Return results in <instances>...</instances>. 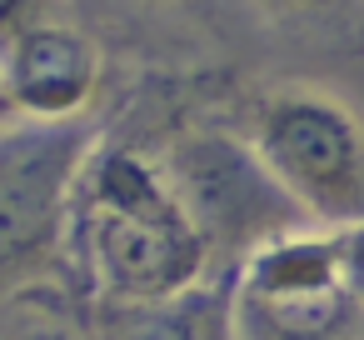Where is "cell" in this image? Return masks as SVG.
I'll use <instances>...</instances> for the list:
<instances>
[{
    "label": "cell",
    "mask_w": 364,
    "mask_h": 340,
    "mask_svg": "<svg viewBox=\"0 0 364 340\" xmlns=\"http://www.w3.org/2000/svg\"><path fill=\"white\" fill-rule=\"evenodd\" d=\"M339 230H344V280L364 300V220L359 225H339Z\"/></svg>",
    "instance_id": "9c48e42d"
},
{
    "label": "cell",
    "mask_w": 364,
    "mask_h": 340,
    "mask_svg": "<svg viewBox=\"0 0 364 340\" xmlns=\"http://www.w3.org/2000/svg\"><path fill=\"white\" fill-rule=\"evenodd\" d=\"M100 130L70 125H6L0 140V240L6 290L46 275H70V210L80 170Z\"/></svg>",
    "instance_id": "277c9868"
},
{
    "label": "cell",
    "mask_w": 364,
    "mask_h": 340,
    "mask_svg": "<svg viewBox=\"0 0 364 340\" xmlns=\"http://www.w3.org/2000/svg\"><path fill=\"white\" fill-rule=\"evenodd\" d=\"M70 270L90 300H160L225 275L165 160L130 135H100L80 170Z\"/></svg>",
    "instance_id": "6da1fadb"
},
{
    "label": "cell",
    "mask_w": 364,
    "mask_h": 340,
    "mask_svg": "<svg viewBox=\"0 0 364 340\" xmlns=\"http://www.w3.org/2000/svg\"><path fill=\"white\" fill-rule=\"evenodd\" d=\"M95 340H240L235 270L160 300H95Z\"/></svg>",
    "instance_id": "8992f818"
},
{
    "label": "cell",
    "mask_w": 364,
    "mask_h": 340,
    "mask_svg": "<svg viewBox=\"0 0 364 340\" xmlns=\"http://www.w3.org/2000/svg\"><path fill=\"white\" fill-rule=\"evenodd\" d=\"M314 225L364 220V110L319 81H269L230 120Z\"/></svg>",
    "instance_id": "7a4b0ae2"
},
{
    "label": "cell",
    "mask_w": 364,
    "mask_h": 340,
    "mask_svg": "<svg viewBox=\"0 0 364 340\" xmlns=\"http://www.w3.org/2000/svg\"><path fill=\"white\" fill-rule=\"evenodd\" d=\"M255 16L284 36L364 51V0H250Z\"/></svg>",
    "instance_id": "ba28073f"
},
{
    "label": "cell",
    "mask_w": 364,
    "mask_h": 340,
    "mask_svg": "<svg viewBox=\"0 0 364 340\" xmlns=\"http://www.w3.org/2000/svg\"><path fill=\"white\" fill-rule=\"evenodd\" d=\"M140 6H175V0H140Z\"/></svg>",
    "instance_id": "30bf717a"
},
{
    "label": "cell",
    "mask_w": 364,
    "mask_h": 340,
    "mask_svg": "<svg viewBox=\"0 0 364 340\" xmlns=\"http://www.w3.org/2000/svg\"><path fill=\"white\" fill-rule=\"evenodd\" d=\"M105 91V51L70 16L50 11L6 31L0 51V101L6 125H70L95 110Z\"/></svg>",
    "instance_id": "5b68a950"
},
{
    "label": "cell",
    "mask_w": 364,
    "mask_h": 340,
    "mask_svg": "<svg viewBox=\"0 0 364 340\" xmlns=\"http://www.w3.org/2000/svg\"><path fill=\"white\" fill-rule=\"evenodd\" d=\"M150 150L165 160L175 190L210 235L220 270H240V260L255 245H264L289 225H304V210L284 195V185L264 170L255 145L230 120L175 125Z\"/></svg>",
    "instance_id": "3957f363"
},
{
    "label": "cell",
    "mask_w": 364,
    "mask_h": 340,
    "mask_svg": "<svg viewBox=\"0 0 364 340\" xmlns=\"http://www.w3.org/2000/svg\"><path fill=\"white\" fill-rule=\"evenodd\" d=\"M0 340H95V300L70 275H46L6 290Z\"/></svg>",
    "instance_id": "52a82bcc"
}]
</instances>
